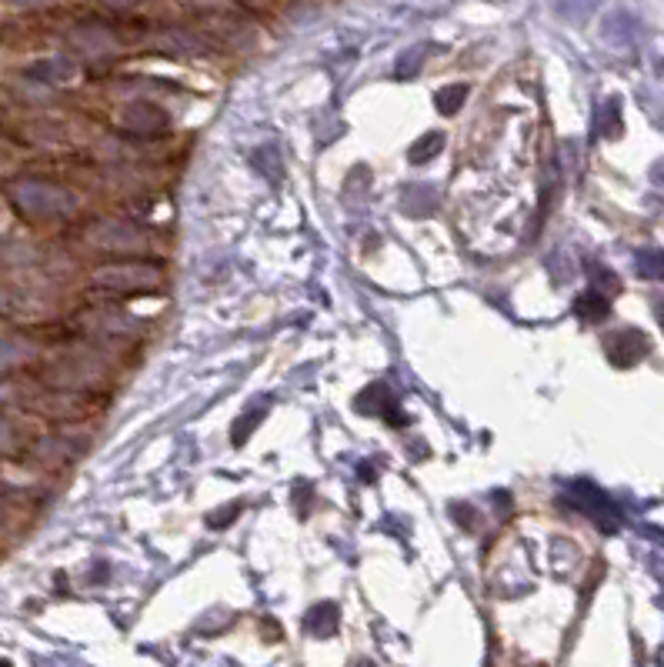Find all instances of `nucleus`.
Listing matches in <instances>:
<instances>
[{"label":"nucleus","mask_w":664,"mask_h":667,"mask_svg":"<svg viewBox=\"0 0 664 667\" xmlns=\"http://www.w3.org/2000/svg\"><path fill=\"white\" fill-rule=\"evenodd\" d=\"M608 354H611L614 364L628 367V364L641 361V357L648 354V341H644L641 331H618L608 341Z\"/></svg>","instance_id":"nucleus-1"},{"label":"nucleus","mask_w":664,"mask_h":667,"mask_svg":"<svg viewBox=\"0 0 664 667\" xmlns=\"http://www.w3.org/2000/svg\"><path fill=\"white\" fill-rule=\"evenodd\" d=\"M37 81H47V84H64L74 77V64L71 61H61V57H47V61L34 64L31 71H27Z\"/></svg>","instance_id":"nucleus-2"},{"label":"nucleus","mask_w":664,"mask_h":667,"mask_svg":"<svg viewBox=\"0 0 664 667\" xmlns=\"http://www.w3.org/2000/svg\"><path fill=\"white\" fill-rule=\"evenodd\" d=\"M578 314L581 317H588V321H598V317H604L608 314V301H604L601 294H581L578 297Z\"/></svg>","instance_id":"nucleus-3"},{"label":"nucleus","mask_w":664,"mask_h":667,"mask_svg":"<svg viewBox=\"0 0 664 667\" xmlns=\"http://www.w3.org/2000/svg\"><path fill=\"white\" fill-rule=\"evenodd\" d=\"M468 97V87L464 84H454V87H444V91L438 94V107L444 114H454L461 107V101Z\"/></svg>","instance_id":"nucleus-4"},{"label":"nucleus","mask_w":664,"mask_h":667,"mask_svg":"<svg viewBox=\"0 0 664 667\" xmlns=\"http://www.w3.org/2000/svg\"><path fill=\"white\" fill-rule=\"evenodd\" d=\"M638 271L644 277H661L664 274V254L661 251H641L638 254Z\"/></svg>","instance_id":"nucleus-5"},{"label":"nucleus","mask_w":664,"mask_h":667,"mask_svg":"<svg viewBox=\"0 0 664 667\" xmlns=\"http://www.w3.org/2000/svg\"><path fill=\"white\" fill-rule=\"evenodd\" d=\"M421 61H424V54L421 51H408L398 61V67H394V74L398 77H411V74H418L421 71Z\"/></svg>","instance_id":"nucleus-6"},{"label":"nucleus","mask_w":664,"mask_h":667,"mask_svg":"<svg viewBox=\"0 0 664 667\" xmlns=\"http://www.w3.org/2000/svg\"><path fill=\"white\" fill-rule=\"evenodd\" d=\"M441 144H444L441 134H428V137H424V144L411 151V157H414V161H424V157H431L434 151H441Z\"/></svg>","instance_id":"nucleus-7"},{"label":"nucleus","mask_w":664,"mask_h":667,"mask_svg":"<svg viewBox=\"0 0 664 667\" xmlns=\"http://www.w3.org/2000/svg\"><path fill=\"white\" fill-rule=\"evenodd\" d=\"M654 311H658V321L664 324V297H658V304H654Z\"/></svg>","instance_id":"nucleus-8"},{"label":"nucleus","mask_w":664,"mask_h":667,"mask_svg":"<svg viewBox=\"0 0 664 667\" xmlns=\"http://www.w3.org/2000/svg\"><path fill=\"white\" fill-rule=\"evenodd\" d=\"M7 4H41V0H7Z\"/></svg>","instance_id":"nucleus-9"},{"label":"nucleus","mask_w":664,"mask_h":667,"mask_svg":"<svg viewBox=\"0 0 664 667\" xmlns=\"http://www.w3.org/2000/svg\"><path fill=\"white\" fill-rule=\"evenodd\" d=\"M107 4H117V7H121V4H134V0H107Z\"/></svg>","instance_id":"nucleus-10"},{"label":"nucleus","mask_w":664,"mask_h":667,"mask_svg":"<svg viewBox=\"0 0 664 667\" xmlns=\"http://www.w3.org/2000/svg\"><path fill=\"white\" fill-rule=\"evenodd\" d=\"M361 667H374V664H371V661H364V664H361Z\"/></svg>","instance_id":"nucleus-11"},{"label":"nucleus","mask_w":664,"mask_h":667,"mask_svg":"<svg viewBox=\"0 0 664 667\" xmlns=\"http://www.w3.org/2000/svg\"><path fill=\"white\" fill-rule=\"evenodd\" d=\"M0 667H11V664H4V661H0Z\"/></svg>","instance_id":"nucleus-12"}]
</instances>
